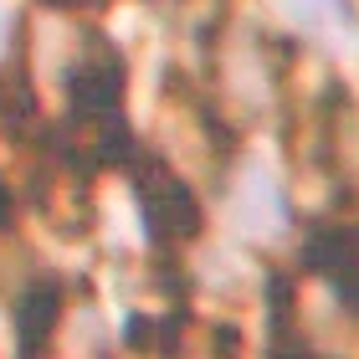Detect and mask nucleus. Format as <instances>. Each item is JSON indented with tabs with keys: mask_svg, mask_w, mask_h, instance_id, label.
<instances>
[{
	"mask_svg": "<svg viewBox=\"0 0 359 359\" xmlns=\"http://www.w3.org/2000/svg\"><path fill=\"white\" fill-rule=\"evenodd\" d=\"M123 97V62L108 41H93L83 62H72L67 72V103L72 118H97V113H118Z\"/></svg>",
	"mask_w": 359,
	"mask_h": 359,
	"instance_id": "obj_2",
	"label": "nucleus"
},
{
	"mask_svg": "<svg viewBox=\"0 0 359 359\" xmlns=\"http://www.w3.org/2000/svg\"><path fill=\"white\" fill-rule=\"evenodd\" d=\"M46 6H62V11H77V6H93V0H46Z\"/></svg>",
	"mask_w": 359,
	"mask_h": 359,
	"instance_id": "obj_8",
	"label": "nucleus"
},
{
	"mask_svg": "<svg viewBox=\"0 0 359 359\" xmlns=\"http://www.w3.org/2000/svg\"><path fill=\"white\" fill-rule=\"evenodd\" d=\"M303 267L329 277L339 298L359 303V231L349 226H313L303 241Z\"/></svg>",
	"mask_w": 359,
	"mask_h": 359,
	"instance_id": "obj_3",
	"label": "nucleus"
},
{
	"mask_svg": "<svg viewBox=\"0 0 359 359\" xmlns=\"http://www.w3.org/2000/svg\"><path fill=\"white\" fill-rule=\"evenodd\" d=\"M134 195H139V216L154 241H190L201 231V205H195L190 185L175 180L165 165H144Z\"/></svg>",
	"mask_w": 359,
	"mask_h": 359,
	"instance_id": "obj_1",
	"label": "nucleus"
},
{
	"mask_svg": "<svg viewBox=\"0 0 359 359\" xmlns=\"http://www.w3.org/2000/svg\"><path fill=\"white\" fill-rule=\"evenodd\" d=\"M149 339H154V323L144 318V313H134V318H128V344H134V349H149Z\"/></svg>",
	"mask_w": 359,
	"mask_h": 359,
	"instance_id": "obj_6",
	"label": "nucleus"
},
{
	"mask_svg": "<svg viewBox=\"0 0 359 359\" xmlns=\"http://www.w3.org/2000/svg\"><path fill=\"white\" fill-rule=\"evenodd\" d=\"M62 318V287L57 283H31L21 298H15V339H21V359H36L46 349V339H52Z\"/></svg>",
	"mask_w": 359,
	"mask_h": 359,
	"instance_id": "obj_4",
	"label": "nucleus"
},
{
	"mask_svg": "<svg viewBox=\"0 0 359 359\" xmlns=\"http://www.w3.org/2000/svg\"><path fill=\"white\" fill-rule=\"evenodd\" d=\"M31 118H36V97H31L26 77L21 72H0V128L21 139L31 128Z\"/></svg>",
	"mask_w": 359,
	"mask_h": 359,
	"instance_id": "obj_5",
	"label": "nucleus"
},
{
	"mask_svg": "<svg viewBox=\"0 0 359 359\" xmlns=\"http://www.w3.org/2000/svg\"><path fill=\"white\" fill-rule=\"evenodd\" d=\"M11 226H15V195H11L6 180H0V236H6Z\"/></svg>",
	"mask_w": 359,
	"mask_h": 359,
	"instance_id": "obj_7",
	"label": "nucleus"
}]
</instances>
